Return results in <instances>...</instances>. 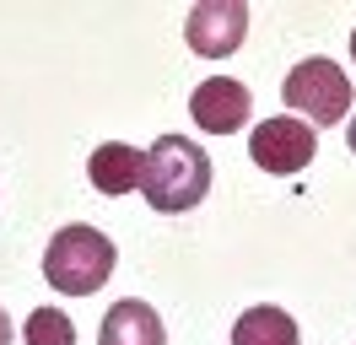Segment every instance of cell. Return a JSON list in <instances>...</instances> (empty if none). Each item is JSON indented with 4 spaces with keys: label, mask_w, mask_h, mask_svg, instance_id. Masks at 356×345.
<instances>
[{
    "label": "cell",
    "mask_w": 356,
    "mask_h": 345,
    "mask_svg": "<svg viewBox=\"0 0 356 345\" xmlns=\"http://www.w3.org/2000/svg\"><path fill=\"white\" fill-rule=\"evenodd\" d=\"M281 97H286L291 113H302V125H340V119L351 113V81H346V70L334 60H324V54L291 65Z\"/></svg>",
    "instance_id": "3957f363"
},
{
    "label": "cell",
    "mask_w": 356,
    "mask_h": 345,
    "mask_svg": "<svg viewBox=\"0 0 356 345\" xmlns=\"http://www.w3.org/2000/svg\"><path fill=\"white\" fill-rule=\"evenodd\" d=\"M97 345H168V329L156 319L152 302H113L103 329H97Z\"/></svg>",
    "instance_id": "ba28073f"
},
{
    "label": "cell",
    "mask_w": 356,
    "mask_h": 345,
    "mask_svg": "<svg viewBox=\"0 0 356 345\" xmlns=\"http://www.w3.org/2000/svg\"><path fill=\"white\" fill-rule=\"evenodd\" d=\"M243 33H248V6L243 0H200L189 22H184V38L195 54L205 60H227L232 49H243Z\"/></svg>",
    "instance_id": "5b68a950"
},
{
    "label": "cell",
    "mask_w": 356,
    "mask_h": 345,
    "mask_svg": "<svg viewBox=\"0 0 356 345\" xmlns=\"http://www.w3.org/2000/svg\"><path fill=\"white\" fill-rule=\"evenodd\" d=\"M313 151H318V135H313L302 119H291V113L265 119V125L248 135V157H254L265 172H281V178L302 172L313 162Z\"/></svg>",
    "instance_id": "277c9868"
},
{
    "label": "cell",
    "mask_w": 356,
    "mask_h": 345,
    "mask_svg": "<svg viewBox=\"0 0 356 345\" xmlns=\"http://www.w3.org/2000/svg\"><path fill=\"white\" fill-rule=\"evenodd\" d=\"M0 345H11V319H6V307H0Z\"/></svg>",
    "instance_id": "8fae6325"
},
{
    "label": "cell",
    "mask_w": 356,
    "mask_h": 345,
    "mask_svg": "<svg viewBox=\"0 0 356 345\" xmlns=\"http://www.w3.org/2000/svg\"><path fill=\"white\" fill-rule=\"evenodd\" d=\"M248 108H254V97H248V86L232 81V76H211V81H200L195 92H189V113H195V125L211 129V135L243 129Z\"/></svg>",
    "instance_id": "8992f818"
},
{
    "label": "cell",
    "mask_w": 356,
    "mask_h": 345,
    "mask_svg": "<svg viewBox=\"0 0 356 345\" xmlns=\"http://www.w3.org/2000/svg\"><path fill=\"white\" fill-rule=\"evenodd\" d=\"M27 345H76V323L60 313V307H38L33 319H27Z\"/></svg>",
    "instance_id": "30bf717a"
},
{
    "label": "cell",
    "mask_w": 356,
    "mask_h": 345,
    "mask_svg": "<svg viewBox=\"0 0 356 345\" xmlns=\"http://www.w3.org/2000/svg\"><path fill=\"white\" fill-rule=\"evenodd\" d=\"M351 60H356V33H351Z\"/></svg>",
    "instance_id": "4fadbf2b"
},
{
    "label": "cell",
    "mask_w": 356,
    "mask_h": 345,
    "mask_svg": "<svg viewBox=\"0 0 356 345\" xmlns=\"http://www.w3.org/2000/svg\"><path fill=\"white\" fill-rule=\"evenodd\" d=\"M140 172H146V151L124 146V141H103L87 157V178L97 194H130L140 189Z\"/></svg>",
    "instance_id": "52a82bcc"
},
{
    "label": "cell",
    "mask_w": 356,
    "mask_h": 345,
    "mask_svg": "<svg viewBox=\"0 0 356 345\" xmlns=\"http://www.w3.org/2000/svg\"><path fill=\"white\" fill-rule=\"evenodd\" d=\"M119 264V248L97 227H60L49 237V254H44V275L54 291L65 297H92L103 280L113 275Z\"/></svg>",
    "instance_id": "7a4b0ae2"
},
{
    "label": "cell",
    "mask_w": 356,
    "mask_h": 345,
    "mask_svg": "<svg viewBox=\"0 0 356 345\" xmlns=\"http://www.w3.org/2000/svg\"><path fill=\"white\" fill-rule=\"evenodd\" d=\"M346 146H351V157H356V113H351V129H346Z\"/></svg>",
    "instance_id": "7c38bea8"
},
{
    "label": "cell",
    "mask_w": 356,
    "mask_h": 345,
    "mask_svg": "<svg viewBox=\"0 0 356 345\" xmlns=\"http://www.w3.org/2000/svg\"><path fill=\"white\" fill-rule=\"evenodd\" d=\"M232 345H302V335H297L291 313H281V307H248L232 323Z\"/></svg>",
    "instance_id": "9c48e42d"
},
{
    "label": "cell",
    "mask_w": 356,
    "mask_h": 345,
    "mask_svg": "<svg viewBox=\"0 0 356 345\" xmlns=\"http://www.w3.org/2000/svg\"><path fill=\"white\" fill-rule=\"evenodd\" d=\"M140 194H146L152 211H162V216L195 211L205 194H211V157H205L189 135H162V141L146 151Z\"/></svg>",
    "instance_id": "6da1fadb"
}]
</instances>
